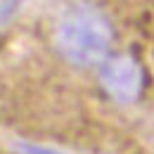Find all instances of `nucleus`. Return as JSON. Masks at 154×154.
<instances>
[{
  "mask_svg": "<svg viewBox=\"0 0 154 154\" xmlns=\"http://www.w3.org/2000/svg\"><path fill=\"white\" fill-rule=\"evenodd\" d=\"M97 83H100L102 93L114 104L131 107L142 95L145 71H142V64L135 55L116 52V55H109L97 66Z\"/></svg>",
  "mask_w": 154,
  "mask_h": 154,
  "instance_id": "nucleus-2",
  "label": "nucleus"
},
{
  "mask_svg": "<svg viewBox=\"0 0 154 154\" xmlns=\"http://www.w3.org/2000/svg\"><path fill=\"white\" fill-rule=\"evenodd\" d=\"M19 149L24 154H62L57 149H48V147H40V145H19Z\"/></svg>",
  "mask_w": 154,
  "mask_h": 154,
  "instance_id": "nucleus-3",
  "label": "nucleus"
},
{
  "mask_svg": "<svg viewBox=\"0 0 154 154\" xmlns=\"http://www.w3.org/2000/svg\"><path fill=\"white\" fill-rule=\"evenodd\" d=\"M116 31L109 14L95 2H74L59 14L52 45L74 69H97L112 55Z\"/></svg>",
  "mask_w": 154,
  "mask_h": 154,
  "instance_id": "nucleus-1",
  "label": "nucleus"
}]
</instances>
